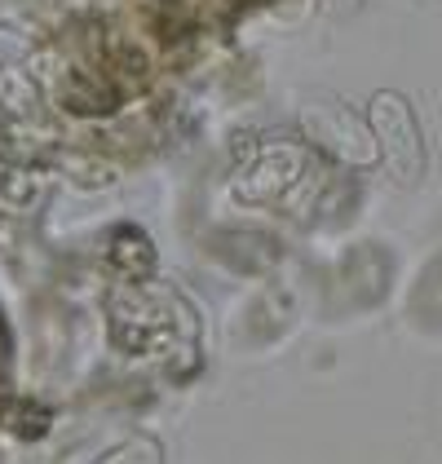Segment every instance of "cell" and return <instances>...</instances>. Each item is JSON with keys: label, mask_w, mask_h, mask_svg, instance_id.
<instances>
[{"label": "cell", "mask_w": 442, "mask_h": 464, "mask_svg": "<svg viewBox=\"0 0 442 464\" xmlns=\"http://www.w3.org/2000/svg\"><path fill=\"white\" fill-rule=\"evenodd\" d=\"M371 133L380 138V155H385V164H389V178L411 186V181H420L425 173V138H420V124H416V115L407 107L399 93H376L371 98Z\"/></svg>", "instance_id": "cell-1"}]
</instances>
